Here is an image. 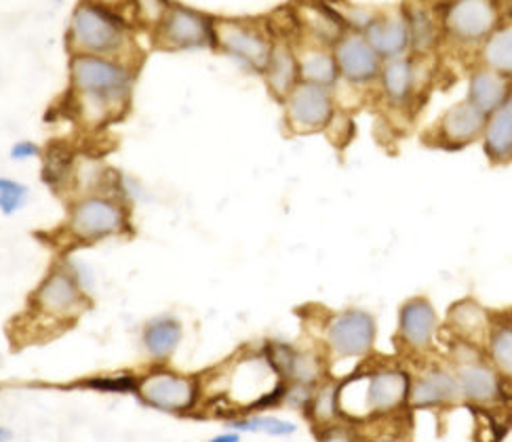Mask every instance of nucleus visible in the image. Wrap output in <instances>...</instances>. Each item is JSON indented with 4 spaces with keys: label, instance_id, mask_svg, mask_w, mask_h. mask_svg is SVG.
Returning <instances> with one entry per match:
<instances>
[{
    "label": "nucleus",
    "instance_id": "obj_34",
    "mask_svg": "<svg viewBox=\"0 0 512 442\" xmlns=\"http://www.w3.org/2000/svg\"><path fill=\"white\" fill-rule=\"evenodd\" d=\"M137 379L133 373L127 375H106V377H95L85 381V386L93 388V390H100V392H110V394H127L137 390Z\"/></svg>",
    "mask_w": 512,
    "mask_h": 442
},
{
    "label": "nucleus",
    "instance_id": "obj_6",
    "mask_svg": "<svg viewBox=\"0 0 512 442\" xmlns=\"http://www.w3.org/2000/svg\"><path fill=\"white\" fill-rule=\"evenodd\" d=\"M439 19L443 36L451 45L479 51L504 22V15L496 0H449Z\"/></svg>",
    "mask_w": 512,
    "mask_h": 442
},
{
    "label": "nucleus",
    "instance_id": "obj_5",
    "mask_svg": "<svg viewBox=\"0 0 512 442\" xmlns=\"http://www.w3.org/2000/svg\"><path fill=\"white\" fill-rule=\"evenodd\" d=\"M323 348L333 360H367L378 344V318L363 308H346L325 316Z\"/></svg>",
    "mask_w": 512,
    "mask_h": 442
},
{
    "label": "nucleus",
    "instance_id": "obj_10",
    "mask_svg": "<svg viewBox=\"0 0 512 442\" xmlns=\"http://www.w3.org/2000/svg\"><path fill=\"white\" fill-rule=\"evenodd\" d=\"M441 320L435 304L424 295L405 299L397 314V346L407 358H424L435 348Z\"/></svg>",
    "mask_w": 512,
    "mask_h": 442
},
{
    "label": "nucleus",
    "instance_id": "obj_43",
    "mask_svg": "<svg viewBox=\"0 0 512 442\" xmlns=\"http://www.w3.org/2000/svg\"><path fill=\"white\" fill-rule=\"evenodd\" d=\"M0 369H3V354H0Z\"/></svg>",
    "mask_w": 512,
    "mask_h": 442
},
{
    "label": "nucleus",
    "instance_id": "obj_19",
    "mask_svg": "<svg viewBox=\"0 0 512 442\" xmlns=\"http://www.w3.org/2000/svg\"><path fill=\"white\" fill-rule=\"evenodd\" d=\"M363 36L384 62L386 59L411 55V36L405 13L373 15L363 30Z\"/></svg>",
    "mask_w": 512,
    "mask_h": 442
},
{
    "label": "nucleus",
    "instance_id": "obj_14",
    "mask_svg": "<svg viewBox=\"0 0 512 442\" xmlns=\"http://www.w3.org/2000/svg\"><path fill=\"white\" fill-rule=\"evenodd\" d=\"M487 116L466 99L449 106L430 129L428 144L441 150H464L472 144H481Z\"/></svg>",
    "mask_w": 512,
    "mask_h": 442
},
{
    "label": "nucleus",
    "instance_id": "obj_36",
    "mask_svg": "<svg viewBox=\"0 0 512 442\" xmlns=\"http://www.w3.org/2000/svg\"><path fill=\"white\" fill-rule=\"evenodd\" d=\"M319 442H359V436L352 426L338 421V424L319 430Z\"/></svg>",
    "mask_w": 512,
    "mask_h": 442
},
{
    "label": "nucleus",
    "instance_id": "obj_42",
    "mask_svg": "<svg viewBox=\"0 0 512 442\" xmlns=\"http://www.w3.org/2000/svg\"><path fill=\"white\" fill-rule=\"evenodd\" d=\"M432 3H443L445 5V3H449V0H432Z\"/></svg>",
    "mask_w": 512,
    "mask_h": 442
},
{
    "label": "nucleus",
    "instance_id": "obj_35",
    "mask_svg": "<svg viewBox=\"0 0 512 442\" xmlns=\"http://www.w3.org/2000/svg\"><path fill=\"white\" fill-rule=\"evenodd\" d=\"M64 264L68 266V270L72 272V276L76 278V283L81 285V289L91 295L93 289H95V276H93V270L85 264V261L81 259H68L64 261Z\"/></svg>",
    "mask_w": 512,
    "mask_h": 442
},
{
    "label": "nucleus",
    "instance_id": "obj_28",
    "mask_svg": "<svg viewBox=\"0 0 512 442\" xmlns=\"http://www.w3.org/2000/svg\"><path fill=\"white\" fill-rule=\"evenodd\" d=\"M308 419L314 424L317 430H323L327 426L338 424L344 419L342 405H340V381L327 377L325 381L314 388L308 407L304 409Z\"/></svg>",
    "mask_w": 512,
    "mask_h": 442
},
{
    "label": "nucleus",
    "instance_id": "obj_26",
    "mask_svg": "<svg viewBox=\"0 0 512 442\" xmlns=\"http://www.w3.org/2000/svg\"><path fill=\"white\" fill-rule=\"evenodd\" d=\"M485 358L512 388V312H496L494 325L483 344Z\"/></svg>",
    "mask_w": 512,
    "mask_h": 442
},
{
    "label": "nucleus",
    "instance_id": "obj_9",
    "mask_svg": "<svg viewBox=\"0 0 512 442\" xmlns=\"http://www.w3.org/2000/svg\"><path fill=\"white\" fill-rule=\"evenodd\" d=\"M215 38H218V49L226 57L255 76H264L277 43L268 30L241 19H215Z\"/></svg>",
    "mask_w": 512,
    "mask_h": 442
},
{
    "label": "nucleus",
    "instance_id": "obj_18",
    "mask_svg": "<svg viewBox=\"0 0 512 442\" xmlns=\"http://www.w3.org/2000/svg\"><path fill=\"white\" fill-rule=\"evenodd\" d=\"M494 318L496 312L485 308L475 297H462L449 306L445 329L449 339L468 341V344L483 348L489 329L494 325Z\"/></svg>",
    "mask_w": 512,
    "mask_h": 442
},
{
    "label": "nucleus",
    "instance_id": "obj_1",
    "mask_svg": "<svg viewBox=\"0 0 512 442\" xmlns=\"http://www.w3.org/2000/svg\"><path fill=\"white\" fill-rule=\"evenodd\" d=\"M137 68L125 59L74 53L70 57V95L74 114L97 129L123 116L129 108Z\"/></svg>",
    "mask_w": 512,
    "mask_h": 442
},
{
    "label": "nucleus",
    "instance_id": "obj_39",
    "mask_svg": "<svg viewBox=\"0 0 512 442\" xmlns=\"http://www.w3.org/2000/svg\"><path fill=\"white\" fill-rule=\"evenodd\" d=\"M241 432H234V430H226L222 434H215L213 438H209L207 442H241Z\"/></svg>",
    "mask_w": 512,
    "mask_h": 442
},
{
    "label": "nucleus",
    "instance_id": "obj_2",
    "mask_svg": "<svg viewBox=\"0 0 512 442\" xmlns=\"http://www.w3.org/2000/svg\"><path fill=\"white\" fill-rule=\"evenodd\" d=\"M411 371L399 363H376L340 381L344 419H390L409 409Z\"/></svg>",
    "mask_w": 512,
    "mask_h": 442
},
{
    "label": "nucleus",
    "instance_id": "obj_20",
    "mask_svg": "<svg viewBox=\"0 0 512 442\" xmlns=\"http://www.w3.org/2000/svg\"><path fill=\"white\" fill-rule=\"evenodd\" d=\"M295 22L302 34H306L308 45L327 47L333 49V45L348 32L342 17L327 5L319 3H304L295 9Z\"/></svg>",
    "mask_w": 512,
    "mask_h": 442
},
{
    "label": "nucleus",
    "instance_id": "obj_22",
    "mask_svg": "<svg viewBox=\"0 0 512 442\" xmlns=\"http://www.w3.org/2000/svg\"><path fill=\"white\" fill-rule=\"evenodd\" d=\"M481 148L491 165L504 167L512 163V95L487 116Z\"/></svg>",
    "mask_w": 512,
    "mask_h": 442
},
{
    "label": "nucleus",
    "instance_id": "obj_32",
    "mask_svg": "<svg viewBox=\"0 0 512 442\" xmlns=\"http://www.w3.org/2000/svg\"><path fill=\"white\" fill-rule=\"evenodd\" d=\"M30 198V188L13 177L0 175V213L13 217L22 211Z\"/></svg>",
    "mask_w": 512,
    "mask_h": 442
},
{
    "label": "nucleus",
    "instance_id": "obj_7",
    "mask_svg": "<svg viewBox=\"0 0 512 442\" xmlns=\"http://www.w3.org/2000/svg\"><path fill=\"white\" fill-rule=\"evenodd\" d=\"M135 394L154 411L190 415L201 405L203 381L201 377L156 367L137 379Z\"/></svg>",
    "mask_w": 512,
    "mask_h": 442
},
{
    "label": "nucleus",
    "instance_id": "obj_40",
    "mask_svg": "<svg viewBox=\"0 0 512 442\" xmlns=\"http://www.w3.org/2000/svg\"><path fill=\"white\" fill-rule=\"evenodd\" d=\"M496 3H498V7H500L502 15H506L508 19H512V0H496Z\"/></svg>",
    "mask_w": 512,
    "mask_h": 442
},
{
    "label": "nucleus",
    "instance_id": "obj_16",
    "mask_svg": "<svg viewBox=\"0 0 512 442\" xmlns=\"http://www.w3.org/2000/svg\"><path fill=\"white\" fill-rule=\"evenodd\" d=\"M462 400L475 407H496L508 398L510 388L504 377L485 358V352L454 365Z\"/></svg>",
    "mask_w": 512,
    "mask_h": 442
},
{
    "label": "nucleus",
    "instance_id": "obj_27",
    "mask_svg": "<svg viewBox=\"0 0 512 442\" xmlns=\"http://www.w3.org/2000/svg\"><path fill=\"white\" fill-rule=\"evenodd\" d=\"M405 19L411 36V55L428 57L437 49L443 36L441 19L432 15V11L424 5H411L405 9Z\"/></svg>",
    "mask_w": 512,
    "mask_h": 442
},
{
    "label": "nucleus",
    "instance_id": "obj_24",
    "mask_svg": "<svg viewBox=\"0 0 512 442\" xmlns=\"http://www.w3.org/2000/svg\"><path fill=\"white\" fill-rule=\"evenodd\" d=\"M184 337L182 320L173 314H159L150 318L142 329V348L148 358L156 363H167V360L180 348Z\"/></svg>",
    "mask_w": 512,
    "mask_h": 442
},
{
    "label": "nucleus",
    "instance_id": "obj_13",
    "mask_svg": "<svg viewBox=\"0 0 512 442\" xmlns=\"http://www.w3.org/2000/svg\"><path fill=\"white\" fill-rule=\"evenodd\" d=\"M333 55H336L342 85L359 93L378 85L384 59L373 51L363 32L348 30L333 45Z\"/></svg>",
    "mask_w": 512,
    "mask_h": 442
},
{
    "label": "nucleus",
    "instance_id": "obj_17",
    "mask_svg": "<svg viewBox=\"0 0 512 442\" xmlns=\"http://www.w3.org/2000/svg\"><path fill=\"white\" fill-rule=\"evenodd\" d=\"M462 400L456 371L451 365H426L411 377L409 409H441Z\"/></svg>",
    "mask_w": 512,
    "mask_h": 442
},
{
    "label": "nucleus",
    "instance_id": "obj_29",
    "mask_svg": "<svg viewBox=\"0 0 512 442\" xmlns=\"http://www.w3.org/2000/svg\"><path fill=\"white\" fill-rule=\"evenodd\" d=\"M481 66L512 78V19L502 22L477 51Z\"/></svg>",
    "mask_w": 512,
    "mask_h": 442
},
{
    "label": "nucleus",
    "instance_id": "obj_11",
    "mask_svg": "<svg viewBox=\"0 0 512 442\" xmlns=\"http://www.w3.org/2000/svg\"><path fill=\"white\" fill-rule=\"evenodd\" d=\"M285 125L291 133L310 135L327 131L338 114L336 93L300 83L283 99Z\"/></svg>",
    "mask_w": 512,
    "mask_h": 442
},
{
    "label": "nucleus",
    "instance_id": "obj_23",
    "mask_svg": "<svg viewBox=\"0 0 512 442\" xmlns=\"http://www.w3.org/2000/svg\"><path fill=\"white\" fill-rule=\"evenodd\" d=\"M264 83L274 99H283L300 85V64H298V51L287 40H277L272 49L270 64L264 72Z\"/></svg>",
    "mask_w": 512,
    "mask_h": 442
},
{
    "label": "nucleus",
    "instance_id": "obj_33",
    "mask_svg": "<svg viewBox=\"0 0 512 442\" xmlns=\"http://www.w3.org/2000/svg\"><path fill=\"white\" fill-rule=\"evenodd\" d=\"M167 0H133V15L150 28H159L169 11Z\"/></svg>",
    "mask_w": 512,
    "mask_h": 442
},
{
    "label": "nucleus",
    "instance_id": "obj_12",
    "mask_svg": "<svg viewBox=\"0 0 512 442\" xmlns=\"http://www.w3.org/2000/svg\"><path fill=\"white\" fill-rule=\"evenodd\" d=\"M156 40L169 51L218 49L215 19L184 5H171L163 24L156 28Z\"/></svg>",
    "mask_w": 512,
    "mask_h": 442
},
{
    "label": "nucleus",
    "instance_id": "obj_30",
    "mask_svg": "<svg viewBox=\"0 0 512 442\" xmlns=\"http://www.w3.org/2000/svg\"><path fill=\"white\" fill-rule=\"evenodd\" d=\"M327 365H329V360H325L323 352L295 346L285 381L287 384L317 388L321 381H325L329 377Z\"/></svg>",
    "mask_w": 512,
    "mask_h": 442
},
{
    "label": "nucleus",
    "instance_id": "obj_37",
    "mask_svg": "<svg viewBox=\"0 0 512 442\" xmlns=\"http://www.w3.org/2000/svg\"><path fill=\"white\" fill-rule=\"evenodd\" d=\"M43 154V148L32 139H19L9 150V158L13 163H26V160H34Z\"/></svg>",
    "mask_w": 512,
    "mask_h": 442
},
{
    "label": "nucleus",
    "instance_id": "obj_3",
    "mask_svg": "<svg viewBox=\"0 0 512 442\" xmlns=\"http://www.w3.org/2000/svg\"><path fill=\"white\" fill-rule=\"evenodd\" d=\"M68 45L74 53L116 57L131 62V34L125 15L83 0L72 13Z\"/></svg>",
    "mask_w": 512,
    "mask_h": 442
},
{
    "label": "nucleus",
    "instance_id": "obj_41",
    "mask_svg": "<svg viewBox=\"0 0 512 442\" xmlns=\"http://www.w3.org/2000/svg\"><path fill=\"white\" fill-rule=\"evenodd\" d=\"M13 440V432L7 426H0V442H11Z\"/></svg>",
    "mask_w": 512,
    "mask_h": 442
},
{
    "label": "nucleus",
    "instance_id": "obj_21",
    "mask_svg": "<svg viewBox=\"0 0 512 442\" xmlns=\"http://www.w3.org/2000/svg\"><path fill=\"white\" fill-rule=\"evenodd\" d=\"M510 95H512V78L481 64H477L475 70L468 74L464 99L485 116L496 112Z\"/></svg>",
    "mask_w": 512,
    "mask_h": 442
},
{
    "label": "nucleus",
    "instance_id": "obj_15",
    "mask_svg": "<svg viewBox=\"0 0 512 442\" xmlns=\"http://www.w3.org/2000/svg\"><path fill=\"white\" fill-rule=\"evenodd\" d=\"M424 85L422 57H395L386 59L378 78V91L384 104L397 112H405L416 102Z\"/></svg>",
    "mask_w": 512,
    "mask_h": 442
},
{
    "label": "nucleus",
    "instance_id": "obj_31",
    "mask_svg": "<svg viewBox=\"0 0 512 442\" xmlns=\"http://www.w3.org/2000/svg\"><path fill=\"white\" fill-rule=\"evenodd\" d=\"M226 428L241 434H266L272 438H287L298 432V426H295L293 421L283 419L279 415H262V413H251V415L228 419Z\"/></svg>",
    "mask_w": 512,
    "mask_h": 442
},
{
    "label": "nucleus",
    "instance_id": "obj_25",
    "mask_svg": "<svg viewBox=\"0 0 512 442\" xmlns=\"http://www.w3.org/2000/svg\"><path fill=\"white\" fill-rule=\"evenodd\" d=\"M295 51H298L300 83L323 87L329 91L338 89L340 70L336 64L333 49L317 47V45H302V47H295Z\"/></svg>",
    "mask_w": 512,
    "mask_h": 442
},
{
    "label": "nucleus",
    "instance_id": "obj_38",
    "mask_svg": "<svg viewBox=\"0 0 512 442\" xmlns=\"http://www.w3.org/2000/svg\"><path fill=\"white\" fill-rule=\"evenodd\" d=\"M91 3L121 15H125V11H133V0H91Z\"/></svg>",
    "mask_w": 512,
    "mask_h": 442
},
{
    "label": "nucleus",
    "instance_id": "obj_4",
    "mask_svg": "<svg viewBox=\"0 0 512 442\" xmlns=\"http://www.w3.org/2000/svg\"><path fill=\"white\" fill-rule=\"evenodd\" d=\"M129 228V205L116 194L76 196L68 207L66 234L78 245L100 243V240L127 234Z\"/></svg>",
    "mask_w": 512,
    "mask_h": 442
},
{
    "label": "nucleus",
    "instance_id": "obj_8",
    "mask_svg": "<svg viewBox=\"0 0 512 442\" xmlns=\"http://www.w3.org/2000/svg\"><path fill=\"white\" fill-rule=\"evenodd\" d=\"M89 308V295L66 264L53 266L30 295V312L49 323L68 325Z\"/></svg>",
    "mask_w": 512,
    "mask_h": 442
}]
</instances>
